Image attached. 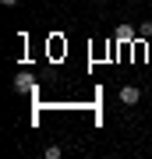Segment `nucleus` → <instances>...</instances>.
Wrapping results in <instances>:
<instances>
[{"label": "nucleus", "mask_w": 152, "mask_h": 159, "mask_svg": "<svg viewBox=\"0 0 152 159\" xmlns=\"http://www.w3.org/2000/svg\"><path fill=\"white\" fill-rule=\"evenodd\" d=\"M138 99H141V92H138V89H131V85H127V89H120V102H127V106H135Z\"/></svg>", "instance_id": "nucleus-1"}, {"label": "nucleus", "mask_w": 152, "mask_h": 159, "mask_svg": "<svg viewBox=\"0 0 152 159\" xmlns=\"http://www.w3.org/2000/svg\"><path fill=\"white\" fill-rule=\"evenodd\" d=\"M131 39H135L131 25H120V29H117V43H131Z\"/></svg>", "instance_id": "nucleus-2"}, {"label": "nucleus", "mask_w": 152, "mask_h": 159, "mask_svg": "<svg viewBox=\"0 0 152 159\" xmlns=\"http://www.w3.org/2000/svg\"><path fill=\"white\" fill-rule=\"evenodd\" d=\"M138 35H141V39H149V35H152V21H141V29H138Z\"/></svg>", "instance_id": "nucleus-3"}, {"label": "nucleus", "mask_w": 152, "mask_h": 159, "mask_svg": "<svg viewBox=\"0 0 152 159\" xmlns=\"http://www.w3.org/2000/svg\"><path fill=\"white\" fill-rule=\"evenodd\" d=\"M4 4H7V7H11V4H18V0H4Z\"/></svg>", "instance_id": "nucleus-4"}]
</instances>
